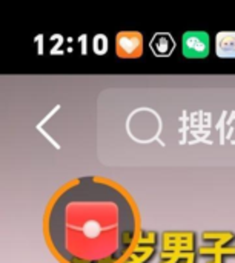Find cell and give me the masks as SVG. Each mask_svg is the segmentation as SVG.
Wrapping results in <instances>:
<instances>
[{"instance_id":"cell-6","label":"cell","mask_w":235,"mask_h":263,"mask_svg":"<svg viewBox=\"0 0 235 263\" xmlns=\"http://www.w3.org/2000/svg\"><path fill=\"white\" fill-rule=\"evenodd\" d=\"M216 54L222 59H235V31H222L217 34Z\"/></svg>"},{"instance_id":"cell-1","label":"cell","mask_w":235,"mask_h":263,"mask_svg":"<svg viewBox=\"0 0 235 263\" xmlns=\"http://www.w3.org/2000/svg\"><path fill=\"white\" fill-rule=\"evenodd\" d=\"M43 233L60 263H125L143 231L132 196L111 179L89 176L52 196Z\"/></svg>"},{"instance_id":"cell-10","label":"cell","mask_w":235,"mask_h":263,"mask_svg":"<svg viewBox=\"0 0 235 263\" xmlns=\"http://www.w3.org/2000/svg\"><path fill=\"white\" fill-rule=\"evenodd\" d=\"M206 263H225V257L219 254V256H216V257H212V259L206 260Z\"/></svg>"},{"instance_id":"cell-7","label":"cell","mask_w":235,"mask_h":263,"mask_svg":"<svg viewBox=\"0 0 235 263\" xmlns=\"http://www.w3.org/2000/svg\"><path fill=\"white\" fill-rule=\"evenodd\" d=\"M152 52L159 57H168L172 54L174 48H175V42L172 39L171 34L168 32H157L154 34V37L151 39V43H149Z\"/></svg>"},{"instance_id":"cell-5","label":"cell","mask_w":235,"mask_h":263,"mask_svg":"<svg viewBox=\"0 0 235 263\" xmlns=\"http://www.w3.org/2000/svg\"><path fill=\"white\" fill-rule=\"evenodd\" d=\"M157 233L143 231L125 263H148L157 251Z\"/></svg>"},{"instance_id":"cell-8","label":"cell","mask_w":235,"mask_h":263,"mask_svg":"<svg viewBox=\"0 0 235 263\" xmlns=\"http://www.w3.org/2000/svg\"><path fill=\"white\" fill-rule=\"evenodd\" d=\"M92 46H94V52L102 55V54H105L108 51V39L103 34H99V35L94 37Z\"/></svg>"},{"instance_id":"cell-3","label":"cell","mask_w":235,"mask_h":263,"mask_svg":"<svg viewBox=\"0 0 235 263\" xmlns=\"http://www.w3.org/2000/svg\"><path fill=\"white\" fill-rule=\"evenodd\" d=\"M211 51V39L205 31H188L182 39V52L186 59H205Z\"/></svg>"},{"instance_id":"cell-4","label":"cell","mask_w":235,"mask_h":263,"mask_svg":"<svg viewBox=\"0 0 235 263\" xmlns=\"http://www.w3.org/2000/svg\"><path fill=\"white\" fill-rule=\"evenodd\" d=\"M115 54L122 59H139L143 54V34L139 31L117 32Z\"/></svg>"},{"instance_id":"cell-9","label":"cell","mask_w":235,"mask_h":263,"mask_svg":"<svg viewBox=\"0 0 235 263\" xmlns=\"http://www.w3.org/2000/svg\"><path fill=\"white\" fill-rule=\"evenodd\" d=\"M179 263H197V253H188V254H182Z\"/></svg>"},{"instance_id":"cell-2","label":"cell","mask_w":235,"mask_h":263,"mask_svg":"<svg viewBox=\"0 0 235 263\" xmlns=\"http://www.w3.org/2000/svg\"><path fill=\"white\" fill-rule=\"evenodd\" d=\"M197 253L195 234L191 231H166L162 234L159 263H179L182 254Z\"/></svg>"}]
</instances>
